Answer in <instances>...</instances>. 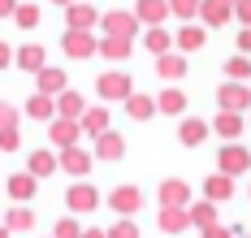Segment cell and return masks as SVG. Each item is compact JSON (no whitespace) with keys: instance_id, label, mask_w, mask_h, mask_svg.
<instances>
[{"instance_id":"7a4b0ae2","label":"cell","mask_w":251,"mask_h":238,"mask_svg":"<svg viewBox=\"0 0 251 238\" xmlns=\"http://www.w3.org/2000/svg\"><path fill=\"white\" fill-rule=\"evenodd\" d=\"M217 169L229 173V178H243V173L251 169V152L243 147V143H226V147L217 152Z\"/></svg>"},{"instance_id":"e575fe53","label":"cell","mask_w":251,"mask_h":238,"mask_svg":"<svg viewBox=\"0 0 251 238\" xmlns=\"http://www.w3.org/2000/svg\"><path fill=\"white\" fill-rule=\"evenodd\" d=\"M169 9H174V18L191 22V18H195V13L203 9V0H169Z\"/></svg>"},{"instance_id":"ba28073f","label":"cell","mask_w":251,"mask_h":238,"mask_svg":"<svg viewBox=\"0 0 251 238\" xmlns=\"http://www.w3.org/2000/svg\"><path fill=\"white\" fill-rule=\"evenodd\" d=\"M65 204H70V212H96L100 208V190L91 182H74L70 195H65Z\"/></svg>"},{"instance_id":"8d00e7d4","label":"cell","mask_w":251,"mask_h":238,"mask_svg":"<svg viewBox=\"0 0 251 238\" xmlns=\"http://www.w3.org/2000/svg\"><path fill=\"white\" fill-rule=\"evenodd\" d=\"M52 238H82V225H78L74 216H61L56 230H52Z\"/></svg>"},{"instance_id":"d590c367","label":"cell","mask_w":251,"mask_h":238,"mask_svg":"<svg viewBox=\"0 0 251 238\" xmlns=\"http://www.w3.org/2000/svg\"><path fill=\"white\" fill-rule=\"evenodd\" d=\"M13 22H18L22 30L39 26V4H18V13H13Z\"/></svg>"},{"instance_id":"c3c4849f","label":"cell","mask_w":251,"mask_h":238,"mask_svg":"<svg viewBox=\"0 0 251 238\" xmlns=\"http://www.w3.org/2000/svg\"><path fill=\"white\" fill-rule=\"evenodd\" d=\"M52 4H61V9H70V4H78V0H52Z\"/></svg>"},{"instance_id":"f1b7e54d","label":"cell","mask_w":251,"mask_h":238,"mask_svg":"<svg viewBox=\"0 0 251 238\" xmlns=\"http://www.w3.org/2000/svg\"><path fill=\"white\" fill-rule=\"evenodd\" d=\"M44 61H48V52H44L39 44H22V48H18V70H26V74H39Z\"/></svg>"},{"instance_id":"3957f363","label":"cell","mask_w":251,"mask_h":238,"mask_svg":"<svg viewBox=\"0 0 251 238\" xmlns=\"http://www.w3.org/2000/svg\"><path fill=\"white\" fill-rule=\"evenodd\" d=\"M61 48H65V56H74V61H87V56L100 52V39L91 30H65L61 35Z\"/></svg>"},{"instance_id":"4dcf8cb0","label":"cell","mask_w":251,"mask_h":238,"mask_svg":"<svg viewBox=\"0 0 251 238\" xmlns=\"http://www.w3.org/2000/svg\"><path fill=\"white\" fill-rule=\"evenodd\" d=\"M78 126H82V134H91V139L104 134V130H108V108H104V104H91L87 113H82V121H78Z\"/></svg>"},{"instance_id":"7402d4cb","label":"cell","mask_w":251,"mask_h":238,"mask_svg":"<svg viewBox=\"0 0 251 238\" xmlns=\"http://www.w3.org/2000/svg\"><path fill=\"white\" fill-rule=\"evenodd\" d=\"M174 35H177V52H200L203 44H208V30H203V26H195V22L177 26Z\"/></svg>"},{"instance_id":"5bb4252c","label":"cell","mask_w":251,"mask_h":238,"mask_svg":"<svg viewBox=\"0 0 251 238\" xmlns=\"http://www.w3.org/2000/svg\"><path fill=\"white\" fill-rule=\"evenodd\" d=\"M212 130L221 134L226 143H238V134L247 130V117H243V113H226V108H221V113H217V121H212Z\"/></svg>"},{"instance_id":"bcb514c9","label":"cell","mask_w":251,"mask_h":238,"mask_svg":"<svg viewBox=\"0 0 251 238\" xmlns=\"http://www.w3.org/2000/svg\"><path fill=\"white\" fill-rule=\"evenodd\" d=\"M82 238H108V230H100V225H91V230H82Z\"/></svg>"},{"instance_id":"9a60e30c","label":"cell","mask_w":251,"mask_h":238,"mask_svg":"<svg viewBox=\"0 0 251 238\" xmlns=\"http://www.w3.org/2000/svg\"><path fill=\"white\" fill-rule=\"evenodd\" d=\"M208 134H212V126H208L203 117H182V126H177V139H182V147H200Z\"/></svg>"},{"instance_id":"603a6c76","label":"cell","mask_w":251,"mask_h":238,"mask_svg":"<svg viewBox=\"0 0 251 238\" xmlns=\"http://www.w3.org/2000/svg\"><path fill=\"white\" fill-rule=\"evenodd\" d=\"M26 169L35 173V178H52L56 169H61V152H30V160H26Z\"/></svg>"},{"instance_id":"277c9868","label":"cell","mask_w":251,"mask_h":238,"mask_svg":"<svg viewBox=\"0 0 251 238\" xmlns=\"http://www.w3.org/2000/svg\"><path fill=\"white\" fill-rule=\"evenodd\" d=\"M217 104L226 108V113H243V108H251V82H221Z\"/></svg>"},{"instance_id":"5b68a950","label":"cell","mask_w":251,"mask_h":238,"mask_svg":"<svg viewBox=\"0 0 251 238\" xmlns=\"http://www.w3.org/2000/svg\"><path fill=\"white\" fill-rule=\"evenodd\" d=\"M104 35H126V39H134V30H139V13H130V9H108L100 18Z\"/></svg>"},{"instance_id":"9c48e42d","label":"cell","mask_w":251,"mask_h":238,"mask_svg":"<svg viewBox=\"0 0 251 238\" xmlns=\"http://www.w3.org/2000/svg\"><path fill=\"white\" fill-rule=\"evenodd\" d=\"M100 9H91V4H82V0H78V4H70V9H65V30H91V26H100Z\"/></svg>"},{"instance_id":"d6a6232c","label":"cell","mask_w":251,"mask_h":238,"mask_svg":"<svg viewBox=\"0 0 251 238\" xmlns=\"http://www.w3.org/2000/svg\"><path fill=\"white\" fill-rule=\"evenodd\" d=\"M100 56H108V61H126V56H130V39H126V35H104V39H100Z\"/></svg>"},{"instance_id":"8992f818","label":"cell","mask_w":251,"mask_h":238,"mask_svg":"<svg viewBox=\"0 0 251 238\" xmlns=\"http://www.w3.org/2000/svg\"><path fill=\"white\" fill-rule=\"evenodd\" d=\"M108 208L117 212V216H134V212L143 208L139 186H113V190H108Z\"/></svg>"},{"instance_id":"d6986e66","label":"cell","mask_w":251,"mask_h":238,"mask_svg":"<svg viewBox=\"0 0 251 238\" xmlns=\"http://www.w3.org/2000/svg\"><path fill=\"white\" fill-rule=\"evenodd\" d=\"M186 70H191V65H186V52H165V56H156V74H160L165 82H177Z\"/></svg>"},{"instance_id":"f546056e","label":"cell","mask_w":251,"mask_h":238,"mask_svg":"<svg viewBox=\"0 0 251 238\" xmlns=\"http://www.w3.org/2000/svg\"><path fill=\"white\" fill-rule=\"evenodd\" d=\"M39 91H44V95H52V100H56L61 91H70V87H65V70L44 65V70H39Z\"/></svg>"},{"instance_id":"83f0119b","label":"cell","mask_w":251,"mask_h":238,"mask_svg":"<svg viewBox=\"0 0 251 238\" xmlns=\"http://www.w3.org/2000/svg\"><path fill=\"white\" fill-rule=\"evenodd\" d=\"M4 225H9L13 234H30V230H35V212L26 208V204H13V208L4 212Z\"/></svg>"},{"instance_id":"52a82bcc","label":"cell","mask_w":251,"mask_h":238,"mask_svg":"<svg viewBox=\"0 0 251 238\" xmlns=\"http://www.w3.org/2000/svg\"><path fill=\"white\" fill-rule=\"evenodd\" d=\"M78 134H82V126L78 121H70V117H56V121H48V139L56 152H65V147H74Z\"/></svg>"},{"instance_id":"ac0fdd59","label":"cell","mask_w":251,"mask_h":238,"mask_svg":"<svg viewBox=\"0 0 251 238\" xmlns=\"http://www.w3.org/2000/svg\"><path fill=\"white\" fill-rule=\"evenodd\" d=\"M30 121H56V100L52 95H44V91H35L30 100H26V108H22Z\"/></svg>"},{"instance_id":"7bdbcfd3","label":"cell","mask_w":251,"mask_h":238,"mask_svg":"<svg viewBox=\"0 0 251 238\" xmlns=\"http://www.w3.org/2000/svg\"><path fill=\"white\" fill-rule=\"evenodd\" d=\"M234 44H238V52L247 56V52H251V26H243V30H238V39H234Z\"/></svg>"},{"instance_id":"ffe728a7","label":"cell","mask_w":251,"mask_h":238,"mask_svg":"<svg viewBox=\"0 0 251 238\" xmlns=\"http://www.w3.org/2000/svg\"><path fill=\"white\" fill-rule=\"evenodd\" d=\"M200 18H203V26H226V22H234V4L229 0H203Z\"/></svg>"},{"instance_id":"4fadbf2b","label":"cell","mask_w":251,"mask_h":238,"mask_svg":"<svg viewBox=\"0 0 251 238\" xmlns=\"http://www.w3.org/2000/svg\"><path fill=\"white\" fill-rule=\"evenodd\" d=\"M134 13H139L143 26H165V18L174 9H169V0H134Z\"/></svg>"},{"instance_id":"2e32d148","label":"cell","mask_w":251,"mask_h":238,"mask_svg":"<svg viewBox=\"0 0 251 238\" xmlns=\"http://www.w3.org/2000/svg\"><path fill=\"white\" fill-rule=\"evenodd\" d=\"M203 199H212V204L234 199V178H229V173H212V178H203Z\"/></svg>"},{"instance_id":"1f68e13d","label":"cell","mask_w":251,"mask_h":238,"mask_svg":"<svg viewBox=\"0 0 251 238\" xmlns=\"http://www.w3.org/2000/svg\"><path fill=\"white\" fill-rule=\"evenodd\" d=\"M186 212H191V225H195V230L217 225V204H212V199H203V204H186Z\"/></svg>"},{"instance_id":"b9f144b4","label":"cell","mask_w":251,"mask_h":238,"mask_svg":"<svg viewBox=\"0 0 251 238\" xmlns=\"http://www.w3.org/2000/svg\"><path fill=\"white\" fill-rule=\"evenodd\" d=\"M234 18H238L243 26H251V0H234Z\"/></svg>"},{"instance_id":"30bf717a","label":"cell","mask_w":251,"mask_h":238,"mask_svg":"<svg viewBox=\"0 0 251 238\" xmlns=\"http://www.w3.org/2000/svg\"><path fill=\"white\" fill-rule=\"evenodd\" d=\"M35 186H39V178H35L30 169H22V173H13V178L4 182V190H9L13 204H30V199H35Z\"/></svg>"},{"instance_id":"7c38bea8","label":"cell","mask_w":251,"mask_h":238,"mask_svg":"<svg viewBox=\"0 0 251 238\" xmlns=\"http://www.w3.org/2000/svg\"><path fill=\"white\" fill-rule=\"evenodd\" d=\"M91 156H96V152H87V147H65V152H61V169H65V173H74V178H87V173H91Z\"/></svg>"},{"instance_id":"6da1fadb","label":"cell","mask_w":251,"mask_h":238,"mask_svg":"<svg viewBox=\"0 0 251 238\" xmlns=\"http://www.w3.org/2000/svg\"><path fill=\"white\" fill-rule=\"evenodd\" d=\"M96 95L100 100H130L134 95V82H130V74H122V70H108V74H100L96 78Z\"/></svg>"},{"instance_id":"484cf974","label":"cell","mask_w":251,"mask_h":238,"mask_svg":"<svg viewBox=\"0 0 251 238\" xmlns=\"http://www.w3.org/2000/svg\"><path fill=\"white\" fill-rule=\"evenodd\" d=\"M82 113H87V100H82L78 91H61V95H56V117L82 121Z\"/></svg>"},{"instance_id":"e0dca14e","label":"cell","mask_w":251,"mask_h":238,"mask_svg":"<svg viewBox=\"0 0 251 238\" xmlns=\"http://www.w3.org/2000/svg\"><path fill=\"white\" fill-rule=\"evenodd\" d=\"M160 204L186 208V204H191V186L182 182V178H165V182H160Z\"/></svg>"},{"instance_id":"ee69618b","label":"cell","mask_w":251,"mask_h":238,"mask_svg":"<svg viewBox=\"0 0 251 238\" xmlns=\"http://www.w3.org/2000/svg\"><path fill=\"white\" fill-rule=\"evenodd\" d=\"M9 61H18V52H13V48H9V44H4V39H0V70H4V65H9Z\"/></svg>"},{"instance_id":"ab89813d","label":"cell","mask_w":251,"mask_h":238,"mask_svg":"<svg viewBox=\"0 0 251 238\" xmlns=\"http://www.w3.org/2000/svg\"><path fill=\"white\" fill-rule=\"evenodd\" d=\"M203 238H238V225H208V230H203Z\"/></svg>"},{"instance_id":"d4e9b609","label":"cell","mask_w":251,"mask_h":238,"mask_svg":"<svg viewBox=\"0 0 251 238\" xmlns=\"http://www.w3.org/2000/svg\"><path fill=\"white\" fill-rule=\"evenodd\" d=\"M126 113H130L134 121H148V117H156V113H160V104H156V95H143V91H134V95L126 100Z\"/></svg>"},{"instance_id":"74e56055","label":"cell","mask_w":251,"mask_h":238,"mask_svg":"<svg viewBox=\"0 0 251 238\" xmlns=\"http://www.w3.org/2000/svg\"><path fill=\"white\" fill-rule=\"evenodd\" d=\"M108 238H143V234H139V225H134L130 216H122V221H117V225L108 230Z\"/></svg>"},{"instance_id":"44dd1931","label":"cell","mask_w":251,"mask_h":238,"mask_svg":"<svg viewBox=\"0 0 251 238\" xmlns=\"http://www.w3.org/2000/svg\"><path fill=\"white\" fill-rule=\"evenodd\" d=\"M100 160H122L126 156V139L122 134H113V130H104V134H96V147H91Z\"/></svg>"},{"instance_id":"8fae6325","label":"cell","mask_w":251,"mask_h":238,"mask_svg":"<svg viewBox=\"0 0 251 238\" xmlns=\"http://www.w3.org/2000/svg\"><path fill=\"white\" fill-rule=\"evenodd\" d=\"M156 225H160L165 234H186V230H191V212H186V208H169V204H160V212H156Z\"/></svg>"},{"instance_id":"836d02e7","label":"cell","mask_w":251,"mask_h":238,"mask_svg":"<svg viewBox=\"0 0 251 238\" xmlns=\"http://www.w3.org/2000/svg\"><path fill=\"white\" fill-rule=\"evenodd\" d=\"M221 70H226V82H251V61L243 52H234Z\"/></svg>"},{"instance_id":"7dc6e473","label":"cell","mask_w":251,"mask_h":238,"mask_svg":"<svg viewBox=\"0 0 251 238\" xmlns=\"http://www.w3.org/2000/svg\"><path fill=\"white\" fill-rule=\"evenodd\" d=\"M0 238H13V230H9V225H4V221H0Z\"/></svg>"},{"instance_id":"4316f807","label":"cell","mask_w":251,"mask_h":238,"mask_svg":"<svg viewBox=\"0 0 251 238\" xmlns=\"http://www.w3.org/2000/svg\"><path fill=\"white\" fill-rule=\"evenodd\" d=\"M143 44H148V52H151V56H165V52L177 44V35H174V30H165V26H148Z\"/></svg>"},{"instance_id":"cb8c5ba5","label":"cell","mask_w":251,"mask_h":238,"mask_svg":"<svg viewBox=\"0 0 251 238\" xmlns=\"http://www.w3.org/2000/svg\"><path fill=\"white\" fill-rule=\"evenodd\" d=\"M156 104H160V113H165V117H182V113H186V95L177 91L174 82H165V91L156 95Z\"/></svg>"},{"instance_id":"f35d334b","label":"cell","mask_w":251,"mask_h":238,"mask_svg":"<svg viewBox=\"0 0 251 238\" xmlns=\"http://www.w3.org/2000/svg\"><path fill=\"white\" fill-rule=\"evenodd\" d=\"M0 130H18V108L0 104Z\"/></svg>"},{"instance_id":"60d3db41","label":"cell","mask_w":251,"mask_h":238,"mask_svg":"<svg viewBox=\"0 0 251 238\" xmlns=\"http://www.w3.org/2000/svg\"><path fill=\"white\" fill-rule=\"evenodd\" d=\"M18 130H0V152H18Z\"/></svg>"},{"instance_id":"f907efd6","label":"cell","mask_w":251,"mask_h":238,"mask_svg":"<svg viewBox=\"0 0 251 238\" xmlns=\"http://www.w3.org/2000/svg\"><path fill=\"white\" fill-rule=\"evenodd\" d=\"M247 121H251V117H247Z\"/></svg>"},{"instance_id":"f6af8a7d","label":"cell","mask_w":251,"mask_h":238,"mask_svg":"<svg viewBox=\"0 0 251 238\" xmlns=\"http://www.w3.org/2000/svg\"><path fill=\"white\" fill-rule=\"evenodd\" d=\"M18 13V0H0V18H13Z\"/></svg>"},{"instance_id":"681fc988","label":"cell","mask_w":251,"mask_h":238,"mask_svg":"<svg viewBox=\"0 0 251 238\" xmlns=\"http://www.w3.org/2000/svg\"><path fill=\"white\" fill-rule=\"evenodd\" d=\"M243 238H247V234H243Z\"/></svg>"}]
</instances>
